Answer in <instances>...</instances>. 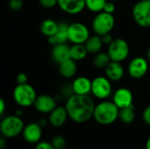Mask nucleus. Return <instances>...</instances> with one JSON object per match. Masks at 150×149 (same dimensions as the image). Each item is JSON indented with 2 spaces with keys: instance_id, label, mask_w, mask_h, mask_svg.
Wrapping results in <instances>:
<instances>
[{
  "instance_id": "20",
  "label": "nucleus",
  "mask_w": 150,
  "mask_h": 149,
  "mask_svg": "<svg viewBox=\"0 0 150 149\" xmlns=\"http://www.w3.org/2000/svg\"><path fill=\"white\" fill-rule=\"evenodd\" d=\"M76 61L71 58H69L59 64V73L64 78H72L76 76Z\"/></svg>"
},
{
  "instance_id": "27",
  "label": "nucleus",
  "mask_w": 150,
  "mask_h": 149,
  "mask_svg": "<svg viewBox=\"0 0 150 149\" xmlns=\"http://www.w3.org/2000/svg\"><path fill=\"white\" fill-rule=\"evenodd\" d=\"M52 145L54 146V148L55 149H65L66 148V140L64 139L63 136L62 135H55L53 137L52 141H51Z\"/></svg>"
},
{
  "instance_id": "37",
  "label": "nucleus",
  "mask_w": 150,
  "mask_h": 149,
  "mask_svg": "<svg viewBox=\"0 0 150 149\" xmlns=\"http://www.w3.org/2000/svg\"><path fill=\"white\" fill-rule=\"evenodd\" d=\"M14 114H15V115H17V116H18V117H21V116L23 115V111L21 110V108H19V109H17Z\"/></svg>"
},
{
  "instance_id": "29",
  "label": "nucleus",
  "mask_w": 150,
  "mask_h": 149,
  "mask_svg": "<svg viewBox=\"0 0 150 149\" xmlns=\"http://www.w3.org/2000/svg\"><path fill=\"white\" fill-rule=\"evenodd\" d=\"M23 6V1L22 0H10L9 1V7L13 11H19Z\"/></svg>"
},
{
  "instance_id": "19",
  "label": "nucleus",
  "mask_w": 150,
  "mask_h": 149,
  "mask_svg": "<svg viewBox=\"0 0 150 149\" xmlns=\"http://www.w3.org/2000/svg\"><path fill=\"white\" fill-rule=\"evenodd\" d=\"M69 25L64 22L59 23V28L57 32L50 38H47V40L50 45L54 46L57 44H62L69 41Z\"/></svg>"
},
{
  "instance_id": "34",
  "label": "nucleus",
  "mask_w": 150,
  "mask_h": 149,
  "mask_svg": "<svg viewBox=\"0 0 150 149\" xmlns=\"http://www.w3.org/2000/svg\"><path fill=\"white\" fill-rule=\"evenodd\" d=\"M101 38H102L103 43H104V44H105V45H110V44L112 43V41L114 40V39H112V36L111 35V33H110V32H109V33H105V34L102 35V36H101Z\"/></svg>"
},
{
  "instance_id": "25",
  "label": "nucleus",
  "mask_w": 150,
  "mask_h": 149,
  "mask_svg": "<svg viewBox=\"0 0 150 149\" xmlns=\"http://www.w3.org/2000/svg\"><path fill=\"white\" fill-rule=\"evenodd\" d=\"M111 58L107 53L99 52L95 54L93 59V64L98 68H105L107 65L111 62Z\"/></svg>"
},
{
  "instance_id": "36",
  "label": "nucleus",
  "mask_w": 150,
  "mask_h": 149,
  "mask_svg": "<svg viewBox=\"0 0 150 149\" xmlns=\"http://www.w3.org/2000/svg\"><path fill=\"white\" fill-rule=\"evenodd\" d=\"M6 146V138L4 136H1L0 138V149H4Z\"/></svg>"
},
{
  "instance_id": "15",
  "label": "nucleus",
  "mask_w": 150,
  "mask_h": 149,
  "mask_svg": "<svg viewBox=\"0 0 150 149\" xmlns=\"http://www.w3.org/2000/svg\"><path fill=\"white\" fill-rule=\"evenodd\" d=\"M68 119L69 114L65 106H57L49 113L48 122L53 127L58 128L62 126L66 123Z\"/></svg>"
},
{
  "instance_id": "23",
  "label": "nucleus",
  "mask_w": 150,
  "mask_h": 149,
  "mask_svg": "<svg viewBox=\"0 0 150 149\" xmlns=\"http://www.w3.org/2000/svg\"><path fill=\"white\" fill-rule=\"evenodd\" d=\"M88 54V50L84 44H72L70 47V58L76 61L85 59Z\"/></svg>"
},
{
  "instance_id": "43",
  "label": "nucleus",
  "mask_w": 150,
  "mask_h": 149,
  "mask_svg": "<svg viewBox=\"0 0 150 149\" xmlns=\"http://www.w3.org/2000/svg\"><path fill=\"white\" fill-rule=\"evenodd\" d=\"M149 1H150V0H149Z\"/></svg>"
},
{
  "instance_id": "26",
  "label": "nucleus",
  "mask_w": 150,
  "mask_h": 149,
  "mask_svg": "<svg viewBox=\"0 0 150 149\" xmlns=\"http://www.w3.org/2000/svg\"><path fill=\"white\" fill-rule=\"evenodd\" d=\"M107 0H85V7L91 12L98 13L103 11Z\"/></svg>"
},
{
  "instance_id": "28",
  "label": "nucleus",
  "mask_w": 150,
  "mask_h": 149,
  "mask_svg": "<svg viewBox=\"0 0 150 149\" xmlns=\"http://www.w3.org/2000/svg\"><path fill=\"white\" fill-rule=\"evenodd\" d=\"M39 3L45 9H52L58 5V0H39Z\"/></svg>"
},
{
  "instance_id": "12",
  "label": "nucleus",
  "mask_w": 150,
  "mask_h": 149,
  "mask_svg": "<svg viewBox=\"0 0 150 149\" xmlns=\"http://www.w3.org/2000/svg\"><path fill=\"white\" fill-rule=\"evenodd\" d=\"M33 106L37 112L43 114H49L57 107V103L52 96L43 94L37 97Z\"/></svg>"
},
{
  "instance_id": "10",
  "label": "nucleus",
  "mask_w": 150,
  "mask_h": 149,
  "mask_svg": "<svg viewBox=\"0 0 150 149\" xmlns=\"http://www.w3.org/2000/svg\"><path fill=\"white\" fill-rule=\"evenodd\" d=\"M149 61L148 59L141 56L134 58L128 64L127 71L129 76L134 79H141L149 71Z\"/></svg>"
},
{
  "instance_id": "38",
  "label": "nucleus",
  "mask_w": 150,
  "mask_h": 149,
  "mask_svg": "<svg viewBox=\"0 0 150 149\" xmlns=\"http://www.w3.org/2000/svg\"><path fill=\"white\" fill-rule=\"evenodd\" d=\"M38 123H39L42 127H43V126H46V124H47V120H46L45 119H40L39 120V122H38Z\"/></svg>"
},
{
  "instance_id": "14",
  "label": "nucleus",
  "mask_w": 150,
  "mask_h": 149,
  "mask_svg": "<svg viewBox=\"0 0 150 149\" xmlns=\"http://www.w3.org/2000/svg\"><path fill=\"white\" fill-rule=\"evenodd\" d=\"M59 8L65 13L76 15L82 12L85 7V0H58Z\"/></svg>"
},
{
  "instance_id": "24",
  "label": "nucleus",
  "mask_w": 150,
  "mask_h": 149,
  "mask_svg": "<svg viewBox=\"0 0 150 149\" xmlns=\"http://www.w3.org/2000/svg\"><path fill=\"white\" fill-rule=\"evenodd\" d=\"M119 119L124 124H131V123H133L134 120L135 119V112H134V105L120 109Z\"/></svg>"
},
{
  "instance_id": "40",
  "label": "nucleus",
  "mask_w": 150,
  "mask_h": 149,
  "mask_svg": "<svg viewBox=\"0 0 150 149\" xmlns=\"http://www.w3.org/2000/svg\"><path fill=\"white\" fill-rule=\"evenodd\" d=\"M147 59H148V61L150 62V47L149 48L148 52H147Z\"/></svg>"
},
{
  "instance_id": "11",
  "label": "nucleus",
  "mask_w": 150,
  "mask_h": 149,
  "mask_svg": "<svg viewBox=\"0 0 150 149\" xmlns=\"http://www.w3.org/2000/svg\"><path fill=\"white\" fill-rule=\"evenodd\" d=\"M42 126L39 123L32 122L25 126L22 132L24 140L30 144H37L42 138Z\"/></svg>"
},
{
  "instance_id": "1",
  "label": "nucleus",
  "mask_w": 150,
  "mask_h": 149,
  "mask_svg": "<svg viewBox=\"0 0 150 149\" xmlns=\"http://www.w3.org/2000/svg\"><path fill=\"white\" fill-rule=\"evenodd\" d=\"M65 108L68 112L69 118L78 124L88 122L93 118L95 103L89 95L73 94L67 98Z\"/></svg>"
},
{
  "instance_id": "21",
  "label": "nucleus",
  "mask_w": 150,
  "mask_h": 149,
  "mask_svg": "<svg viewBox=\"0 0 150 149\" xmlns=\"http://www.w3.org/2000/svg\"><path fill=\"white\" fill-rule=\"evenodd\" d=\"M84 45H85L89 54H96L101 52L104 43H103L101 36L98 34H95V35L90 36V38L87 40V41L84 43Z\"/></svg>"
},
{
  "instance_id": "6",
  "label": "nucleus",
  "mask_w": 150,
  "mask_h": 149,
  "mask_svg": "<svg viewBox=\"0 0 150 149\" xmlns=\"http://www.w3.org/2000/svg\"><path fill=\"white\" fill-rule=\"evenodd\" d=\"M91 94L99 100H106L112 94V81L103 76L95 77L92 80Z\"/></svg>"
},
{
  "instance_id": "41",
  "label": "nucleus",
  "mask_w": 150,
  "mask_h": 149,
  "mask_svg": "<svg viewBox=\"0 0 150 149\" xmlns=\"http://www.w3.org/2000/svg\"><path fill=\"white\" fill-rule=\"evenodd\" d=\"M109 1H112V2H116V1H119V0H109Z\"/></svg>"
},
{
  "instance_id": "35",
  "label": "nucleus",
  "mask_w": 150,
  "mask_h": 149,
  "mask_svg": "<svg viewBox=\"0 0 150 149\" xmlns=\"http://www.w3.org/2000/svg\"><path fill=\"white\" fill-rule=\"evenodd\" d=\"M5 108H6V105L5 102L3 98H0V115L3 116L4 112H5Z\"/></svg>"
},
{
  "instance_id": "9",
  "label": "nucleus",
  "mask_w": 150,
  "mask_h": 149,
  "mask_svg": "<svg viewBox=\"0 0 150 149\" xmlns=\"http://www.w3.org/2000/svg\"><path fill=\"white\" fill-rule=\"evenodd\" d=\"M69 41L72 44H84L90 38L89 28L81 22H74L69 25Z\"/></svg>"
},
{
  "instance_id": "31",
  "label": "nucleus",
  "mask_w": 150,
  "mask_h": 149,
  "mask_svg": "<svg viewBox=\"0 0 150 149\" xmlns=\"http://www.w3.org/2000/svg\"><path fill=\"white\" fill-rule=\"evenodd\" d=\"M34 149H55L51 142L47 141H40L36 144Z\"/></svg>"
},
{
  "instance_id": "2",
  "label": "nucleus",
  "mask_w": 150,
  "mask_h": 149,
  "mask_svg": "<svg viewBox=\"0 0 150 149\" xmlns=\"http://www.w3.org/2000/svg\"><path fill=\"white\" fill-rule=\"evenodd\" d=\"M119 115L120 109L113 101L101 100L95 106L93 119L100 125L108 126L113 124L119 119Z\"/></svg>"
},
{
  "instance_id": "16",
  "label": "nucleus",
  "mask_w": 150,
  "mask_h": 149,
  "mask_svg": "<svg viewBox=\"0 0 150 149\" xmlns=\"http://www.w3.org/2000/svg\"><path fill=\"white\" fill-rule=\"evenodd\" d=\"M92 81L86 76H78L72 82L71 87L74 94L90 95L91 93Z\"/></svg>"
},
{
  "instance_id": "7",
  "label": "nucleus",
  "mask_w": 150,
  "mask_h": 149,
  "mask_svg": "<svg viewBox=\"0 0 150 149\" xmlns=\"http://www.w3.org/2000/svg\"><path fill=\"white\" fill-rule=\"evenodd\" d=\"M130 47L127 40L121 38L114 39L110 45H108L107 54L113 61L122 62L129 55Z\"/></svg>"
},
{
  "instance_id": "42",
  "label": "nucleus",
  "mask_w": 150,
  "mask_h": 149,
  "mask_svg": "<svg viewBox=\"0 0 150 149\" xmlns=\"http://www.w3.org/2000/svg\"><path fill=\"white\" fill-rule=\"evenodd\" d=\"M65 149H69V148H65Z\"/></svg>"
},
{
  "instance_id": "32",
  "label": "nucleus",
  "mask_w": 150,
  "mask_h": 149,
  "mask_svg": "<svg viewBox=\"0 0 150 149\" xmlns=\"http://www.w3.org/2000/svg\"><path fill=\"white\" fill-rule=\"evenodd\" d=\"M142 119L144 121L145 124H147L148 126H150V105L147 106L142 113Z\"/></svg>"
},
{
  "instance_id": "30",
  "label": "nucleus",
  "mask_w": 150,
  "mask_h": 149,
  "mask_svg": "<svg viewBox=\"0 0 150 149\" xmlns=\"http://www.w3.org/2000/svg\"><path fill=\"white\" fill-rule=\"evenodd\" d=\"M116 10V6H115V4L114 2L112 1H109L107 0L105 4V7H104V11L107 12V13H111V14H113L114 11Z\"/></svg>"
},
{
  "instance_id": "39",
  "label": "nucleus",
  "mask_w": 150,
  "mask_h": 149,
  "mask_svg": "<svg viewBox=\"0 0 150 149\" xmlns=\"http://www.w3.org/2000/svg\"><path fill=\"white\" fill-rule=\"evenodd\" d=\"M146 149H150V136L149 137V139L147 140V142H146Z\"/></svg>"
},
{
  "instance_id": "5",
  "label": "nucleus",
  "mask_w": 150,
  "mask_h": 149,
  "mask_svg": "<svg viewBox=\"0 0 150 149\" xmlns=\"http://www.w3.org/2000/svg\"><path fill=\"white\" fill-rule=\"evenodd\" d=\"M115 25V18L113 14L105 11H100L94 17L91 26L96 34L100 36L111 32Z\"/></svg>"
},
{
  "instance_id": "33",
  "label": "nucleus",
  "mask_w": 150,
  "mask_h": 149,
  "mask_svg": "<svg viewBox=\"0 0 150 149\" xmlns=\"http://www.w3.org/2000/svg\"><path fill=\"white\" fill-rule=\"evenodd\" d=\"M27 81H28V76L25 73H19L17 76V83H18V84L27 83Z\"/></svg>"
},
{
  "instance_id": "3",
  "label": "nucleus",
  "mask_w": 150,
  "mask_h": 149,
  "mask_svg": "<svg viewBox=\"0 0 150 149\" xmlns=\"http://www.w3.org/2000/svg\"><path fill=\"white\" fill-rule=\"evenodd\" d=\"M12 97L15 103L19 107L26 108L34 105L38 96L35 89L27 83L24 84H18L13 90Z\"/></svg>"
},
{
  "instance_id": "18",
  "label": "nucleus",
  "mask_w": 150,
  "mask_h": 149,
  "mask_svg": "<svg viewBox=\"0 0 150 149\" xmlns=\"http://www.w3.org/2000/svg\"><path fill=\"white\" fill-rule=\"evenodd\" d=\"M51 55L53 60L60 64L61 62L70 58V47H69L66 43L54 45L53 46Z\"/></svg>"
},
{
  "instance_id": "4",
  "label": "nucleus",
  "mask_w": 150,
  "mask_h": 149,
  "mask_svg": "<svg viewBox=\"0 0 150 149\" xmlns=\"http://www.w3.org/2000/svg\"><path fill=\"white\" fill-rule=\"evenodd\" d=\"M25 124L21 117L17 115H8L2 119L0 123L1 135L6 139L15 138L22 133Z\"/></svg>"
},
{
  "instance_id": "17",
  "label": "nucleus",
  "mask_w": 150,
  "mask_h": 149,
  "mask_svg": "<svg viewBox=\"0 0 150 149\" xmlns=\"http://www.w3.org/2000/svg\"><path fill=\"white\" fill-rule=\"evenodd\" d=\"M105 76L108 77L112 82H118L120 81L124 75H125V69L121 62L119 61H111V62L107 65V67L105 68Z\"/></svg>"
},
{
  "instance_id": "8",
  "label": "nucleus",
  "mask_w": 150,
  "mask_h": 149,
  "mask_svg": "<svg viewBox=\"0 0 150 149\" xmlns=\"http://www.w3.org/2000/svg\"><path fill=\"white\" fill-rule=\"evenodd\" d=\"M133 18L135 23L143 28L150 27V1L141 0L133 7Z\"/></svg>"
},
{
  "instance_id": "13",
  "label": "nucleus",
  "mask_w": 150,
  "mask_h": 149,
  "mask_svg": "<svg viewBox=\"0 0 150 149\" xmlns=\"http://www.w3.org/2000/svg\"><path fill=\"white\" fill-rule=\"evenodd\" d=\"M112 101L119 107V109H122L133 105L134 96L129 89L122 87L118 89L113 93Z\"/></svg>"
},
{
  "instance_id": "22",
  "label": "nucleus",
  "mask_w": 150,
  "mask_h": 149,
  "mask_svg": "<svg viewBox=\"0 0 150 149\" xmlns=\"http://www.w3.org/2000/svg\"><path fill=\"white\" fill-rule=\"evenodd\" d=\"M59 28V23L54 21V19L47 18L43 20L40 24V32L46 36L47 38L52 37L58 30Z\"/></svg>"
}]
</instances>
